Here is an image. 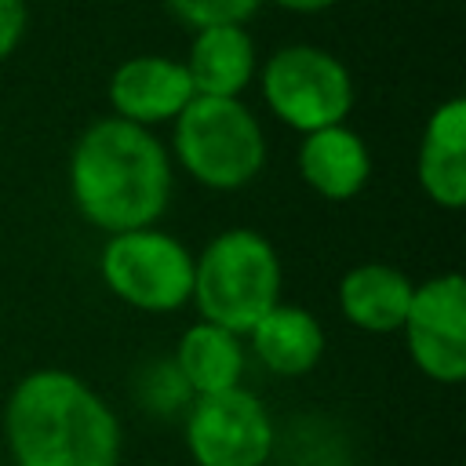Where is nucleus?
Returning <instances> with one entry per match:
<instances>
[{
	"label": "nucleus",
	"instance_id": "nucleus-17",
	"mask_svg": "<svg viewBox=\"0 0 466 466\" xmlns=\"http://www.w3.org/2000/svg\"><path fill=\"white\" fill-rule=\"evenodd\" d=\"M262 0H164V7L189 29H211V25H244Z\"/></svg>",
	"mask_w": 466,
	"mask_h": 466
},
{
	"label": "nucleus",
	"instance_id": "nucleus-18",
	"mask_svg": "<svg viewBox=\"0 0 466 466\" xmlns=\"http://www.w3.org/2000/svg\"><path fill=\"white\" fill-rule=\"evenodd\" d=\"M29 25V7L25 0H0V62L11 58L25 36Z\"/></svg>",
	"mask_w": 466,
	"mask_h": 466
},
{
	"label": "nucleus",
	"instance_id": "nucleus-1",
	"mask_svg": "<svg viewBox=\"0 0 466 466\" xmlns=\"http://www.w3.org/2000/svg\"><path fill=\"white\" fill-rule=\"evenodd\" d=\"M11 466H116L124 430L109 400L66 368L22 375L4 404Z\"/></svg>",
	"mask_w": 466,
	"mask_h": 466
},
{
	"label": "nucleus",
	"instance_id": "nucleus-11",
	"mask_svg": "<svg viewBox=\"0 0 466 466\" xmlns=\"http://www.w3.org/2000/svg\"><path fill=\"white\" fill-rule=\"evenodd\" d=\"M411 291H415V280L397 266L360 262L346 269L339 280V313L368 335H393L404 328Z\"/></svg>",
	"mask_w": 466,
	"mask_h": 466
},
{
	"label": "nucleus",
	"instance_id": "nucleus-9",
	"mask_svg": "<svg viewBox=\"0 0 466 466\" xmlns=\"http://www.w3.org/2000/svg\"><path fill=\"white\" fill-rule=\"evenodd\" d=\"M193 84L186 76V66L167 55H135L124 58L109 76V106L113 116L153 127L164 120H175L193 102Z\"/></svg>",
	"mask_w": 466,
	"mask_h": 466
},
{
	"label": "nucleus",
	"instance_id": "nucleus-7",
	"mask_svg": "<svg viewBox=\"0 0 466 466\" xmlns=\"http://www.w3.org/2000/svg\"><path fill=\"white\" fill-rule=\"evenodd\" d=\"M193 466H266L277 455V422L248 386L193 397L182 415Z\"/></svg>",
	"mask_w": 466,
	"mask_h": 466
},
{
	"label": "nucleus",
	"instance_id": "nucleus-19",
	"mask_svg": "<svg viewBox=\"0 0 466 466\" xmlns=\"http://www.w3.org/2000/svg\"><path fill=\"white\" fill-rule=\"evenodd\" d=\"M273 4L284 7V11H295V15H317V11L335 7L339 0H273Z\"/></svg>",
	"mask_w": 466,
	"mask_h": 466
},
{
	"label": "nucleus",
	"instance_id": "nucleus-14",
	"mask_svg": "<svg viewBox=\"0 0 466 466\" xmlns=\"http://www.w3.org/2000/svg\"><path fill=\"white\" fill-rule=\"evenodd\" d=\"M255 360L280 379L309 375L324 357V328L306 306L277 302L248 335Z\"/></svg>",
	"mask_w": 466,
	"mask_h": 466
},
{
	"label": "nucleus",
	"instance_id": "nucleus-15",
	"mask_svg": "<svg viewBox=\"0 0 466 466\" xmlns=\"http://www.w3.org/2000/svg\"><path fill=\"white\" fill-rule=\"evenodd\" d=\"M178 375L186 379L193 397H208V393H222V390H237L244 386V368H248V350L244 339L197 320L182 331L175 353H171Z\"/></svg>",
	"mask_w": 466,
	"mask_h": 466
},
{
	"label": "nucleus",
	"instance_id": "nucleus-8",
	"mask_svg": "<svg viewBox=\"0 0 466 466\" xmlns=\"http://www.w3.org/2000/svg\"><path fill=\"white\" fill-rule=\"evenodd\" d=\"M404 342L411 364L441 382L455 386L466 379V280L459 273H441L411 291L404 317Z\"/></svg>",
	"mask_w": 466,
	"mask_h": 466
},
{
	"label": "nucleus",
	"instance_id": "nucleus-5",
	"mask_svg": "<svg viewBox=\"0 0 466 466\" xmlns=\"http://www.w3.org/2000/svg\"><path fill=\"white\" fill-rule=\"evenodd\" d=\"M262 98L269 113L299 135L346 124L353 109V76L317 44H284L262 66Z\"/></svg>",
	"mask_w": 466,
	"mask_h": 466
},
{
	"label": "nucleus",
	"instance_id": "nucleus-3",
	"mask_svg": "<svg viewBox=\"0 0 466 466\" xmlns=\"http://www.w3.org/2000/svg\"><path fill=\"white\" fill-rule=\"evenodd\" d=\"M280 258L277 248L248 226L222 229L193 255V295L200 320L233 335H248L280 302Z\"/></svg>",
	"mask_w": 466,
	"mask_h": 466
},
{
	"label": "nucleus",
	"instance_id": "nucleus-16",
	"mask_svg": "<svg viewBox=\"0 0 466 466\" xmlns=\"http://www.w3.org/2000/svg\"><path fill=\"white\" fill-rule=\"evenodd\" d=\"M135 400H138L149 415L171 419V415H178V411L186 415L193 393H189L186 379L178 375L175 360L164 357V360H149V364L135 375Z\"/></svg>",
	"mask_w": 466,
	"mask_h": 466
},
{
	"label": "nucleus",
	"instance_id": "nucleus-12",
	"mask_svg": "<svg viewBox=\"0 0 466 466\" xmlns=\"http://www.w3.org/2000/svg\"><path fill=\"white\" fill-rule=\"evenodd\" d=\"M299 175L302 182L324 197V200H350L357 197L371 178V153L368 142L346 127H320L313 135H302L299 146Z\"/></svg>",
	"mask_w": 466,
	"mask_h": 466
},
{
	"label": "nucleus",
	"instance_id": "nucleus-10",
	"mask_svg": "<svg viewBox=\"0 0 466 466\" xmlns=\"http://www.w3.org/2000/svg\"><path fill=\"white\" fill-rule=\"evenodd\" d=\"M415 171L422 193L437 208L459 211L466 204V102L459 95L430 113L419 138Z\"/></svg>",
	"mask_w": 466,
	"mask_h": 466
},
{
	"label": "nucleus",
	"instance_id": "nucleus-2",
	"mask_svg": "<svg viewBox=\"0 0 466 466\" xmlns=\"http://www.w3.org/2000/svg\"><path fill=\"white\" fill-rule=\"evenodd\" d=\"M69 197L102 233L149 229L171 200V153L149 127L102 116L69 153Z\"/></svg>",
	"mask_w": 466,
	"mask_h": 466
},
{
	"label": "nucleus",
	"instance_id": "nucleus-4",
	"mask_svg": "<svg viewBox=\"0 0 466 466\" xmlns=\"http://www.w3.org/2000/svg\"><path fill=\"white\" fill-rule=\"evenodd\" d=\"M175 157L182 171L218 193L244 189L266 167V135L240 98H193L175 116Z\"/></svg>",
	"mask_w": 466,
	"mask_h": 466
},
{
	"label": "nucleus",
	"instance_id": "nucleus-13",
	"mask_svg": "<svg viewBox=\"0 0 466 466\" xmlns=\"http://www.w3.org/2000/svg\"><path fill=\"white\" fill-rule=\"evenodd\" d=\"M182 66L193 84V95L240 98V91L255 80L258 55L244 25H211V29L193 33V44Z\"/></svg>",
	"mask_w": 466,
	"mask_h": 466
},
{
	"label": "nucleus",
	"instance_id": "nucleus-6",
	"mask_svg": "<svg viewBox=\"0 0 466 466\" xmlns=\"http://www.w3.org/2000/svg\"><path fill=\"white\" fill-rule=\"evenodd\" d=\"M102 284L142 313H175L193 295V255L171 233L149 226L113 233L98 255Z\"/></svg>",
	"mask_w": 466,
	"mask_h": 466
}]
</instances>
